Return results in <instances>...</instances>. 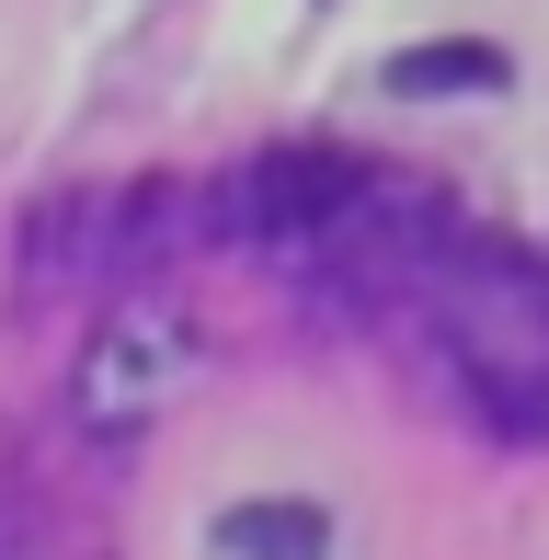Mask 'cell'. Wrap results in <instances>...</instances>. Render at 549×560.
Instances as JSON below:
<instances>
[{
    "mask_svg": "<svg viewBox=\"0 0 549 560\" xmlns=\"http://www.w3.org/2000/svg\"><path fill=\"white\" fill-rule=\"evenodd\" d=\"M423 332L446 354L458 412H481L504 446H549V264L469 229L446 275L423 287Z\"/></svg>",
    "mask_w": 549,
    "mask_h": 560,
    "instance_id": "obj_1",
    "label": "cell"
},
{
    "mask_svg": "<svg viewBox=\"0 0 549 560\" xmlns=\"http://www.w3.org/2000/svg\"><path fill=\"white\" fill-rule=\"evenodd\" d=\"M389 92H504V58L492 46H401Z\"/></svg>",
    "mask_w": 549,
    "mask_h": 560,
    "instance_id": "obj_4",
    "label": "cell"
},
{
    "mask_svg": "<svg viewBox=\"0 0 549 560\" xmlns=\"http://www.w3.org/2000/svg\"><path fill=\"white\" fill-rule=\"evenodd\" d=\"M195 377V332L184 310H161V298H138V310H115L92 354L69 366V423L81 435H138V423H161L172 400H184Z\"/></svg>",
    "mask_w": 549,
    "mask_h": 560,
    "instance_id": "obj_2",
    "label": "cell"
},
{
    "mask_svg": "<svg viewBox=\"0 0 549 560\" xmlns=\"http://www.w3.org/2000/svg\"><path fill=\"white\" fill-rule=\"evenodd\" d=\"M218 538L241 560H332V526H320L309 503H253V515H230Z\"/></svg>",
    "mask_w": 549,
    "mask_h": 560,
    "instance_id": "obj_3",
    "label": "cell"
},
{
    "mask_svg": "<svg viewBox=\"0 0 549 560\" xmlns=\"http://www.w3.org/2000/svg\"><path fill=\"white\" fill-rule=\"evenodd\" d=\"M0 560H35V538H23V526H12V515H0Z\"/></svg>",
    "mask_w": 549,
    "mask_h": 560,
    "instance_id": "obj_5",
    "label": "cell"
}]
</instances>
